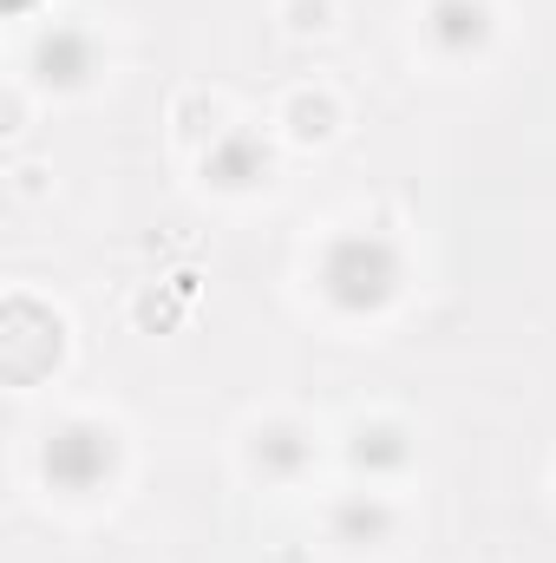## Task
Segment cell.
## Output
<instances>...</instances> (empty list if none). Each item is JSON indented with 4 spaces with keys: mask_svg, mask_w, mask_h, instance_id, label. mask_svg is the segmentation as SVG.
<instances>
[{
    "mask_svg": "<svg viewBox=\"0 0 556 563\" xmlns=\"http://www.w3.org/2000/svg\"><path fill=\"white\" fill-rule=\"evenodd\" d=\"M321 295L341 308V314H374L393 301L400 288V250L380 236V230H347L321 250Z\"/></svg>",
    "mask_w": 556,
    "mask_h": 563,
    "instance_id": "cell-1",
    "label": "cell"
},
{
    "mask_svg": "<svg viewBox=\"0 0 556 563\" xmlns=\"http://www.w3.org/2000/svg\"><path fill=\"white\" fill-rule=\"evenodd\" d=\"M112 465H119V439H112V426H99V420L53 426L46 445H40V472H46V485H59V492H73V498L99 492V485L112 478Z\"/></svg>",
    "mask_w": 556,
    "mask_h": 563,
    "instance_id": "cell-2",
    "label": "cell"
},
{
    "mask_svg": "<svg viewBox=\"0 0 556 563\" xmlns=\"http://www.w3.org/2000/svg\"><path fill=\"white\" fill-rule=\"evenodd\" d=\"M269 170H276V157L256 132H223L203 157V177L216 190H256V184H269Z\"/></svg>",
    "mask_w": 556,
    "mask_h": 563,
    "instance_id": "cell-3",
    "label": "cell"
},
{
    "mask_svg": "<svg viewBox=\"0 0 556 563\" xmlns=\"http://www.w3.org/2000/svg\"><path fill=\"white\" fill-rule=\"evenodd\" d=\"M33 73H40L46 86H86V79L99 73V46H92V33H86V26H53V33H40V46H33Z\"/></svg>",
    "mask_w": 556,
    "mask_h": 563,
    "instance_id": "cell-4",
    "label": "cell"
},
{
    "mask_svg": "<svg viewBox=\"0 0 556 563\" xmlns=\"http://www.w3.org/2000/svg\"><path fill=\"white\" fill-rule=\"evenodd\" d=\"M425 33H432L438 53L465 59V53H478V46L491 40V7H485V0H432Z\"/></svg>",
    "mask_w": 556,
    "mask_h": 563,
    "instance_id": "cell-5",
    "label": "cell"
},
{
    "mask_svg": "<svg viewBox=\"0 0 556 563\" xmlns=\"http://www.w3.org/2000/svg\"><path fill=\"white\" fill-rule=\"evenodd\" d=\"M249 459H256V472H269V478H301L308 459H314V439L294 420H269V426H256Z\"/></svg>",
    "mask_w": 556,
    "mask_h": 563,
    "instance_id": "cell-6",
    "label": "cell"
},
{
    "mask_svg": "<svg viewBox=\"0 0 556 563\" xmlns=\"http://www.w3.org/2000/svg\"><path fill=\"white\" fill-rule=\"evenodd\" d=\"M347 459L367 465V472H400L413 459V439H407V426H393V420H367V426H354Z\"/></svg>",
    "mask_w": 556,
    "mask_h": 563,
    "instance_id": "cell-7",
    "label": "cell"
},
{
    "mask_svg": "<svg viewBox=\"0 0 556 563\" xmlns=\"http://www.w3.org/2000/svg\"><path fill=\"white\" fill-rule=\"evenodd\" d=\"M387 531H393V511H387L380 498H367V492H360V498H341V511H334V538H341V544L360 551V544H380Z\"/></svg>",
    "mask_w": 556,
    "mask_h": 563,
    "instance_id": "cell-8",
    "label": "cell"
}]
</instances>
